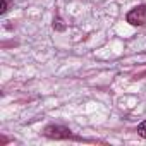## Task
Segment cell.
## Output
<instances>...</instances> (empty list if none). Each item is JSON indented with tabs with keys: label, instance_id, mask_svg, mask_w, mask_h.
Instances as JSON below:
<instances>
[{
	"label": "cell",
	"instance_id": "obj_3",
	"mask_svg": "<svg viewBox=\"0 0 146 146\" xmlns=\"http://www.w3.org/2000/svg\"><path fill=\"white\" fill-rule=\"evenodd\" d=\"M137 134H139L141 137H144V139H146V120H144V122H141V124L137 125Z\"/></svg>",
	"mask_w": 146,
	"mask_h": 146
},
{
	"label": "cell",
	"instance_id": "obj_2",
	"mask_svg": "<svg viewBox=\"0 0 146 146\" xmlns=\"http://www.w3.org/2000/svg\"><path fill=\"white\" fill-rule=\"evenodd\" d=\"M43 134L48 137H55V139H65L70 136V131L64 125H48V127H45Z\"/></svg>",
	"mask_w": 146,
	"mask_h": 146
},
{
	"label": "cell",
	"instance_id": "obj_1",
	"mask_svg": "<svg viewBox=\"0 0 146 146\" xmlns=\"http://www.w3.org/2000/svg\"><path fill=\"white\" fill-rule=\"evenodd\" d=\"M127 23L132 26H144L146 24V5H137L127 12Z\"/></svg>",
	"mask_w": 146,
	"mask_h": 146
},
{
	"label": "cell",
	"instance_id": "obj_4",
	"mask_svg": "<svg viewBox=\"0 0 146 146\" xmlns=\"http://www.w3.org/2000/svg\"><path fill=\"white\" fill-rule=\"evenodd\" d=\"M7 11V0H0V14H4Z\"/></svg>",
	"mask_w": 146,
	"mask_h": 146
}]
</instances>
